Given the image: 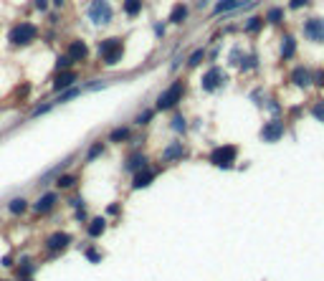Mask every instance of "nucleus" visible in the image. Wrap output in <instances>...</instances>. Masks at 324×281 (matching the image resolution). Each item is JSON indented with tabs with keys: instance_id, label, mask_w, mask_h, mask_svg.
Segmentation results:
<instances>
[{
	"instance_id": "nucleus-1",
	"label": "nucleus",
	"mask_w": 324,
	"mask_h": 281,
	"mask_svg": "<svg viewBox=\"0 0 324 281\" xmlns=\"http://www.w3.org/2000/svg\"><path fill=\"white\" fill-rule=\"evenodd\" d=\"M99 56H101V61H104L107 66L119 64L122 56H124V41L122 38H107V41H101L99 43Z\"/></svg>"
},
{
	"instance_id": "nucleus-2",
	"label": "nucleus",
	"mask_w": 324,
	"mask_h": 281,
	"mask_svg": "<svg viewBox=\"0 0 324 281\" xmlns=\"http://www.w3.org/2000/svg\"><path fill=\"white\" fill-rule=\"evenodd\" d=\"M38 36V28L33 23H18L10 28V43L13 46H28Z\"/></svg>"
},
{
	"instance_id": "nucleus-3",
	"label": "nucleus",
	"mask_w": 324,
	"mask_h": 281,
	"mask_svg": "<svg viewBox=\"0 0 324 281\" xmlns=\"http://www.w3.org/2000/svg\"><path fill=\"white\" fill-rule=\"evenodd\" d=\"M89 18L92 23L96 25H107L112 21V5L107 3V0H92V5H89Z\"/></svg>"
},
{
	"instance_id": "nucleus-4",
	"label": "nucleus",
	"mask_w": 324,
	"mask_h": 281,
	"mask_svg": "<svg viewBox=\"0 0 324 281\" xmlns=\"http://www.w3.org/2000/svg\"><path fill=\"white\" fill-rule=\"evenodd\" d=\"M180 99H183V84H180V81H175L165 94H160V99H157V109H172Z\"/></svg>"
},
{
	"instance_id": "nucleus-5",
	"label": "nucleus",
	"mask_w": 324,
	"mask_h": 281,
	"mask_svg": "<svg viewBox=\"0 0 324 281\" xmlns=\"http://www.w3.org/2000/svg\"><path fill=\"white\" fill-rule=\"evenodd\" d=\"M233 160H235V147H231V144L218 147V150L210 152V162H213V165H218V167H231Z\"/></svg>"
},
{
	"instance_id": "nucleus-6",
	"label": "nucleus",
	"mask_w": 324,
	"mask_h": 281,
	"mask_svg": "<svg viewBox=\"0 0 324 281\" xmlns=\"http://www.w3.org/2000/svg\"><path fill=\"white\" fill-rule=\"evenodd\" d=\"M304 33H306L309 41L322 43L324 41V18H309L306 25H304Z\"/></svg>"
},
{
	"instance_id": "nucleus-7",
	"label": "nucleus",
	"mask_w": 324,
	"mask_h": 281,
	"mask_svg": "<svg viewBox=\"0 0 324 281\" xmlns=\"http://www.w3.org/2000/svg\"><path fill=\"white\" fill-rule=\"evenodd\" d=\"M66 56L71 58V61H84V58L89 56V48H86V43H84V41H71Z\"/></svg>"
},
{
	"instance_id": "nucleus-8",
	"label": "nucleus",
	"mask_w": 324,
	"mask_h": 281,
	"mask_svg": "<svg viewBox=\"0 0 324 281\" xmlns=\"http://www.w3.org/2000/svg\"><path fill=\"white\" fill-rule=\"evenodd\" d=\"M220 84H223V73H220V69H210L203 76V89L205 92H213V89H218Z\"/></svg>"
},
{
	"instance_id": "nucleus-9",
	"label": "nucleus",
	"mask_w": 324,
	"mask_h": 281,
	"mask_svg": "<svg viewBox=\"0 0 324 281\" xmlns=\"http://www.w3.org/2000/svg\"><path fill=\"white\" fill-rule=\"evenodd\" d=\"M281 135H284V127L278 124V122L266 124V127H263V132H261V137L266 140V142H276V140H281Z\"/></svg>"
},
{
	"instance_id": "nucleus-10",
	"label": "nucleus",
	"mask_w": 324,
	"mask_h": 281,
	"mask_svg": "<svg viewBox=\"0 0 324 281\" xmlns=\"http://www.w3.org/2000/svg\"><path fill=\"white\" fill-rule=\"evenodd\" d=\"M73 81H76V73H73V71H61V73H58V76L53 79V92H61V89L71 86Z\"/></svg>"
},
{
	"instance_id": "nucleus-11",
	"label": "nucleus",
	"mask_w": 324,
	"mask_h": 281,
	"mask_svg": "<svg viewBox=\"0 0 324 281\" xmlns=\"http://www.w3.org/2000/svg\"><path fill=\"white\" fill-rule=\"evenodd\" d=\"M152 177H155V172H152V170L142 167V170H137L135 180H132V187H135V190H139V187H144V185H150V183H152Z\"/></svg>"
},
{
	"instance_id": "nucleus-12",
	"label": "nucleus",
	"mask_w": 324,
	"mask_h": 281,
	"mask_svg": "<svg viewBox=\"0 0 324 281\" xmlns=\"http://www.w3.org/2000/svg\"><path fill=\"white\" fill-rule=\"evenodd\" d=\"M71 243V235L69 233H53L51 238H48V248L51 251H61V248H66Z\"/></svg>"
},
{
	"instance_id": "nucleus-13",
	"label": "nucleus",
	"mask_w": 324,
	"mask_h": 281,
	"mask_svg": "<svg viewBox=\"0 0 324 281\" xmlns=\"http://www.w3.org/2000/svg\"><path fill=\"white\" fill-rule=\"evenodd\" d=\"M291 81L297 86H309L312 84V73H309L306 69H294L291 71Z\"/></svg>"
},
{
	"instance_id": "nucleus-14",
	"label": "nucleus",
	"mask_w": 324,
	"mask_h": 281,
	"mask_svg": "<svg viewBox=\"0 0 324 281\" xmlns=\"http://www.w3.org/2000/svg\"><path fill=\"white\" fill-rule=\"evenodd\" d=\"M53 205H56V193H46V195L36 203V213H48Z\"/></svg>"
},
{
	"instance_id": "nucleus-15",
	"label": "nucleus",
	"mask_w": 324,
	"mask_h": 281,
	"mask_svg": "<svg viewBox=\"0 0 324 281\" xmlns=\"http://www.w3.org/2000/svg\"><path fill=\"white\" fill-rule=\"evenodd\" d=\"M241 5V0H220V3L213 8V13L215 16H223V13H228V10H233V8H238Z\"/></svg>"
},
{
	"instance_id": "nucleus-16",
	"label": "nucleus",
	"mask_w": 324,
	"mask_h": 281,
	"mask_svg": "<svg viewBox=\"0 0 324 281\" xmlns=\"http://www.w3.org/2000/svg\"><path fill=\"white\" fill-rule=\"evenodd\" d=\"M294 51H297V41H294V36H284V43H281V58H291Z\"/></svg>"
},
{
	"instance_id": "nucleus-17",
	"label": "nucleus",
	"mask_w": 324,
	"mask_h": 281,
	"mask_svg": "<svg viewBox=\"0 0 324 281\" xmlns=\"http://www.w3.org/2000/svg\"><path fill=\"white\" fill-rule=\"evenodd\" d=\"M185 18H187V5H183V3L175 5L172 13H170V23H183Z\"/></svg>"
},
{
	"instance_id": "nucleus-18",
	"label": "nucleus",
	"mask_w": 324,
	"mask_h": 281,
	"mask_svg": "<svg viewBox=\"0 0 324 281\" xmlns=\"http://www.w3.org/2000/svg\"><path fill=\"white\" fill-rule=\"evenodd\" d=\"M104 228H107V220L104 218H94L92 226H89V235H92V238H96V235L104 233Z\"/></svg>"
},
{
	"instance_id": "nucleus-19",
	"label": "nucleus",
	"mask_w": 324,
	"mask_h": 281,
	"mask_svg": "<svg viewBox=\"0 0 324 281\" xmlns=\"http://www.w3.org/2000/svg\"><path fill=\"white\" fill-rule=\"evenodd\" d=\"M142 10V0H124V13L127 16H139Z\"/></svg>"
},
{
	"instance_id": "nucleus-20",
	"label": "nucleus",
	"mask_w": 324,
	"mask_h": 281,
	"mask_svg": "<svg viewBox=\"0 0 324 281\" xmlns=\"http://www.w3.org/2000/svg\"><path fill=\"white\" fill-rule=\"evenodd\" d=\"M25 208H28V203H25L23 198H16V200H10V205H8V211H10V213H16V215L25 213Z\"/></svg>"
},
{
	"instance_id": "nucleus-21",
	"label": "nucleus",
	"mask_w": 324,
	"mask_h": 281,
	"mask_svg": "<svg viewBox=\"0 0 324 281\" xmlns=\"http://www.w3.org/2000/svg\"><path fill=\"white\" fill-rule=\"evenodd\" d=\"M129 135H132L129 127H119L112 132V142H124V140H129Z\"/></svg>"
},
{
	"instance_id": "nucleus-22",
	"label": "nucleus",
	"mask_w": 324,
	"mask_h": 281,
	"mask_svg": "<svg viewBox=\"0 0 324 281\" xmlns=\"http://www.w3.org/2000/svg\"><path fill=\"white\" fill-rule=\"evenodd\" d=\"M178 157H183V147L180 144H170L165 150V160H178Z\"/></svg>"
},
{
	"instance_id": "nucleus-23",
	"label": "nucleus",
	"mask_w": 324,
	"mask_h": 281,
	"mask_svg": "<svg viewBox=\"0 0 324 281\" xmlns=\"http://www.w3.org/2000/svg\"><path fill=\"white\" fill-rule=\"evenodd\" d=\"M266 18H269V23H281L284 21V10L281 8H271Z\"/></svg>"
},
{
	"instance_id": "nucleus-24",
	"label": "nucleus",
	"mask_w": 324,
	"mask_h": 281,
	"mask_svg": "<svg viewBox=\"0 0 324 281\" xmlns=\"http://www.w3.org/2000/svg\"><path fill=\"white\" fill-rule=\"evenodd\" d=\"M144 162H147V160H144V155H135V157H132V160L127 162V167L137 172V167H144Z\"/></svg>"
},
{
	"instance_id": "nucleus-25",
	"label": "nucleus",
	"mask_w": 324,
	"mask_h": 281,
	"mask_svg": "<svg viewBox=\"0 0 324 281\" xmlns=\"http://www.w3.org/2000/svg\"><path fill=\"white\" fill-rule=\"evenodd\" d=\"M312 117L319 122H324V101H317V104L312 107Z\"/></svg>"
},
{
	"instance_id": "nucleus-26",
	"label": "nucleus",
	"mask_w": 324,
	"mask_h": 281,
	"mask_svg": "<svg viewBox=\"0 0 324 281\" xmlns=\"http://www.w3.org/2000/svg\"><path fill=\"white\" fill-rule=\"evenodd\" d=\"M172 129H175V132H185V119H183L180 114L172 117Z\"/></svg>"
},
{
	"instance_id": "nucleus-27",
	"label": "nucleus",
	"mask_w": 324,
	"mask_h": 281,
	"mask_svg": "<svg viewBox=\"0 0 324 281\" xmlns=\"http://www.w3.org/2000/svg\"><path fill=\"white\" fill-rule=\"evenodd\" d=\"M73 183H76V180H73V175H61V177H58V187H71Z\"/></svg>"
},
{
	"instance_id": "nucleus-28",
	"label": "nucleus",
	"mask_w": 324,
	"mask_h": 281,
	"mask_svg": "<svg viewBox=\"0 0 324 281\" xmlns=\"http://www.w3.org/2000/svg\"><path fill=\"white\" fill-rule=\"evenodd\" d=\"M246 31H251V33H256V31H261V18H251L246 23Z\"/></svg>"
},
{
	"instance_id": "nucleus-29",
	"label": "nucleus",
	"mask_w": 324,
	"mask_h": 281,
	"mask_svg": "<svg viewBox=\"0 0 324 281\" xmlns=\"http://www.w3.org/2000/svg\"><path fill=\"white\" fill-rule=\"evenodd\" d=\"M203 56H205L203 51H195L193 56H190V58H187V64H190V66H198V64L203 61Z\"/></svg>"
},
{
	"instance_id": "nucleus-30",
	"label": "nucleus",
	"mask_w": 324,
	"mask_h": 281,
	"mask_svg": "<svg viewBox=\"0 0 324 281\" xmlns=\"http://www.w3.org/2000/svg\"><path fill=\"white\" fill-rule=\"evenodd\" d=\"M101 155V144H94L89 152H86V160H94V157H99Z\"/></svg>"
},
{
	"instance_id": "nucleus-31",
	"label": "nucleus",
	"mask_w": 324,
	"mask_h": 281,
	"mask_svg": "<svg viewBox=\"0 0 324 281\" xmlns=\"http://www.w3.org/2000/svg\"><path fill=\"white\" fill-rule=\"evenodd\" d=\"M86 258L94 261V263H99V261H101V256L96 254V248H89V251H86Z\"/></svg>"
},
{
	"instance_id": "nucleus-32",
	"label": "nucleus",
	"mask_w": 324,
	"mask_h": 281,
	"mask_svg": "<svg viewBox=\"0 0 324 281\" xmlns=\"http://www.w3.org/2000/svg\"><path fill=\"white\" fill-rule=\"evenodd\" d=\"M150 119H152V109H147V112H142V114L137 117V122H139V124H144V122H150Z\"/></svg>"
},
{
	"instance_id": "nucleus-33",
	"label": "nucleus",
	"mask_w": 324,
	"mask_h": 281,
	"mask_svg": "<svg viewBox=\"0 0 324 281\" xmlns=\"http://www.w3.org/2000/svg\"><path fill=\"white\" fill-rule=\"evenodd\" d=\"M306 3H309V0H291V3H289V8H291V10H297V8H304Z\"/></svg>"
},
{
	"instance_id": "nucleus-34",
	"label": "nucleus",
	"mask_w": 324,
	"mask_h": 281,
	"mask_svg": "<svg viewBox=\"0 0 324 281\" xmlns=\"http://www.w3.org/2000/svg\"><path fill=\"white\" fill-rule=\"evenodd\" d=\"M107 213L109 215H119V203H112L109 208H107Z\"/></svg>"
},
{
	"instance_id": "nucleus-35",
	"label": "nucleus",
	"mask_w": 324,
	"mask_h": 281,
	"mask_svg": "<svg viewBox=\"0 0 324 281\" xmlns=\"http://www.w3.org/2000/svg\"><path fill=\"white\" fill-rule=\"evenodd\" d=\"M33 5H36L38 10H46V8H48V0H33Z\"/></svg>"
},
{
	"instance_id": "nucleus-36",
	"label": "nucleus",
	"mask_w": 324,
	"mask_h": 281,
	"mask_svg": "<svg viewBox=\"0 0 324 281\" xmlns=\"http://www.w3.org/2000/svg\"><path fill=\"white\" fill-rule=\"evenodd\" d=\"M312 81H317L319 86H324V71H317V76H312Z\"/></svg>"
},
{
	"instance_id": "nucleus-37",
	"label": "nucleus",
	"mask_w": 324,
	"mask_h": 281,
	"mask_svg": "<svg viewBox=\"0 0 324 281\" xmlns=\"http://www.w3.org/2000/svg\"><path fill=\"white\" fill-rule=\"evenodd\" d=\"M69 64H71V58L64 56V58H58V64H56V66H58V69H64V66H69Z\"/></svg>"
},
{
	"instance_id": "nucleus-38",
	"label": "nucleus",
	"mask_w": 324,
	"mask_h": 281,
	"mask_svg": "<svg viewBox=\"0 0 324 281\" xmlns=\"http://www.w3.org/2000/svg\"><path fill=\"white\" fill-rule=\"evenodd\" d=\"M251 66H256V58H246V61H243V69H251Z\"/></svg>"
}]
</instances>
